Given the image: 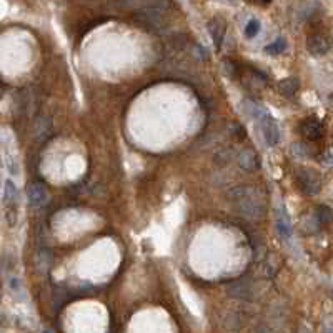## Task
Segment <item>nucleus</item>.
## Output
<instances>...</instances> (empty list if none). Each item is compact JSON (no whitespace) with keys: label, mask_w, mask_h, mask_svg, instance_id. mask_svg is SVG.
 <instances>
[{"label":"nucleus","mask_w":333,"mask_h":333,"mask_svg":"<svg viewBox=\"0 0 333 333\" xmlns=\"http://www.w3.org/2000/svg\"><path fill=\"white\" fill-rule=\"evenodd\" d=\"M225 29H227L225 22H223L222 19H218V17L212 19L210 22H208V30H210L212 39H213V42H215V45H217V47H220V45H222L223 35H225Z\"/></svg>","instance_id":"obj_13"},{"label":"nucleus","mask_w":333,"mask_h":333,"mask_svg":"<svg viewBox=\"0 0 333 333\" xmlns=\"http://www.w3.org/2000/svg\"><path fill=\"white\" fill-rule=\"evenodd\" d=\"M163 7H166L165 2L147 4L145 9L137 10V12L133 14L135 22L148 30H157L160 27H163V17H162V10H160Z\"/></svg>","instance_id":"obj_3"},{"label":"nucleus","mask_w":333,"mask_h":333,"mask_svg":"<svg viewBox=\"0 0 333 333\" xmlns=\"http://www.w3.org/2000/svg\"><path fill=\"white\" fill-rule=\"evenodd\" d=\"M44 333H52V331H50V330H45Z\"/></svg>","instance_id":"obj_22"},{"label":"nucleus","mask_w":333,"mask_h":333,"mask_svg":"<svg viewBox=\"0 0 333 333\" xmlns=\"http://www.w3.org/2000/svg\"><path fill=\"white\" fill-rule=\"evenodd\" d=\"M245 103H247V112L258 122V127L262 130L265 142H267L270 147L277 145L280 142V128L277 122H275V118L270 115L263 107L257 105V103H253V102H245Z\"/></svg>","instance_id":"obj_2"},{"label":"nucleus","mask_w":333,"mask_h":333,"mask_svg":"<svg viewBox=\"0 0 333 333\" xmlns=\"http://www.w3.org/2000/svg\"><path fill=\"white\" fill-rule=\"evenodd\" d=\"M298 87H300V83L295 77H287V79L278 82V90L285 97H293L296 90H298Z\"/></svg>","instance_id":"obj_15"},{"label":"nucleus","mask_w":333,"mask_h":333,"mask_svg":"<svg viewBox=\"0 0 333 333\" xmlns=\"http://www.w3.org/2000/svg\"><path fill=\"white\" fill-rule=\"evenodd\" d=\"M316 218H318V222H330L333 218V210L328 208L326 205H320L316 208Z\"/></svg>","instance_id":"obj_19"},{"label":"nucleus","mask_w":333,"mask_h":333,"mask_svg":"<svg viewBox=\"0 0 333 333\" xmlns=\"http://www.w3.org/2000/svg\"><path fill=\"white\" fill-rule=\"evenodd\" d=\"M32 132H34V138H35V140H39V142H44V140L49 137L50 132H52V122H50V118L47 117V115H39V117L34 120Z\"/></svg>","instance_id":"obj_9"},{"label":"nucleus","mask_w":333,"mask_h":333,"mask_svg":"<svg viewBox=\"0 0 333 333\" xmlns=\"http://www.w3.org/2000/svg\"><path fill=\"white\" fill-rule=\"evenodd\" d=\"M238 163H240L242 169H245L248 172H253V170H258L260 169V160H258V155L255 153V150L252 148H243L240 153H238Z\"/></svg>","instance_id":"obj_11"},{"label":"nucleus","mask_w":333,"mask_h":333,"mask_svg":"<svg viewBox=\"0 0 333 333\" xmlns=\"http://www.w3.org/2000/svg\"><path fill=\"white\" fill-rule=\"evenodd\" d=\"M300 133L310 142H315L323 135V125L316 117H306L300 122Z\"/></svg>","instance_id":"obj_5"},{"label":"nucleus","mask_w":333,"mask_h":333,"mask_svg":"<svg viewBox=\"0 0 333 333\" xmlns=\"http://www.w3.org/2000/svg\"><path fill=\"white\" fill-rule=\"evenodd\" d=\"M320 160H321L323 163H326V165H333V152H326Z\"/></svg>","instance_id":"obj_21"},{"label":"nucleus","mask_w":333,"mask_h":333,"mask_svg":"<svg viewBox=\"0 0 333 333\" xmlns=\"http://www.w3.org/2000/svg\"><path fill=\"white\" fill-rule=\"evenodd\" d=\"M275 227H277L278 235L283 238V240H288L293 233V228H291V220L288 217V213L283 210V208H278L277 213H275Z\"/></svg>","instance_id":"obj_8"},{"label":"nucleus","mask_w":333,"mask_h":333,"mask_svg":"<svg viewBox=\"0 0 333 333\" xmlns=\"http://www.w3.org/2000/svg\"><path fill=\"white\" fill-rule=\"evenodd\" d=\"M9 287H10V295L14 296L15 300L19 301H24L27 298V295H25V290L22 287V283H20V280L17 277H10L9 278Z\"/></svg>","instance_id":"obj_16"},{"label":"nucleus","mask_w":333,"mask_h":333,"mask_svg":"<svg viewBox=\"0 0 333 333\" xmlns=\"http://www.w3.org/2000/svg\"><path fill=\"white\" fill-rule=\"evenodd\" d=\"M27 200H29V204L35 208L45 205L47 202H49V194H47L45 187L42 184H35V182L30 184L27 187Z\"/></svg>","instance_id":"obj_7"},{"label":"nucleus","mask_w":333,"mask_h":333,"mask_svg":"<svg viewBox=\"0 0 333 333\" xmlns=\"http://www.w3.org/2000/svg\"><path fill=\"white\" fill-rule=\"evenodd\" d=\"M52 263H54V255L49 248H39L37 253H35V268L37 272L45 275L49 273V270L52 268Z\"/></svg>","instance_id":"obj_10"},{"label":"nucleus","mask_w":333,"mask_h":333,"mask_svg":"<svg viewBox=\"0 0 333 333\" xmlns=\"http://www.w3.org/2000/svg\"><path fill=\"white\" fill-rule=\"evenodd\" d=\"M295 184L303 195H316L321 190V175L313 169L300 166L295 172Z\"/></svg>","instance_id":"obj_4"},{"label":"nucleus","mask_w":333,"mask_h":333,"mask_svg":"<svg viewBox=\"0 0 333 333\" xmlns=\"http://www.w3.org/2000/svg\"><path fill=\"white\" fill-rule=\"evenodd\" d=\"M228 295L237 296V298H243V300H250L252 298V288L243 282V280H235V282L227 285Z\"/></svg>","instance_id":"obj_12"},{"label":"nucleus","mask_w":333,"mask_h":333,"mask_svg":"<svg viewBox=\"0 0 333 333\" xmlns=\"http://www.w3.org/2000/svg\"><path fill=\"white\" fill-rule=\"evenodd\" d=\"M330 39L325 34L315 32L310 34L308 39H306V49H308L311 55H325L330 50Z\"/></svg>","instance_id":"obj_6"},{"label":"nucleus","mask_w":333,"mask_h":333,"mask_svg":"<svg viewBox=\"0 0 333 333\" xmlns=\"http://www.w3.org/2000/svg\"><path fill=\"white\" fill-rule=\"evenodd\" d=\"M285 49H287V42H285V39H277L273 42V44H270L265 47V52H268V54L272 55H277V54H282V52H285Z\"/></svg>","instance_id":"obj_17"},{"label":"nucleus","mask_w":333,"mask_h":333,"mask_svg":"<svg viewBox=\"0 0 333 333\" xmlns=\"http://www.w3.org/2000/svg\"><path fill=\"white\" fill-rule=\"evenodd\" d=\"M260 29H262V25H260V22H258V20H255V19L248 20V22H247V25H245V35H247L248 39H253V37H257V35H258V32H260Z\"/></svg>","instance_id":"obj_18"},{"label":"nucleus","mask_w":333,"mask_h":333,"mask_svg":"<svg viewBox=\"0 0 333 333\" xmlns=\"http://www.w3.org/2000/svg\"><path fill=\"white\" fill-rule=\"evenodd\" d=\"M215 162L217 163H228L230 162V150H220L215 155Z\"/></svg>","instance_id":"obj_20"},{"label":"nucleus","mask_w":333,"mask_h":333,"mask_svg":"<svg viewBox=\"0 0 333 333\" xmlns=\"http://www.w3.org/2000/svg\"><path fill=\"white\" fill-rule=\"evenodd\" d=\"M4 202L5 205H7L9 208H15V205H17L19 202V190L17 187H15V184L12 180H7L5 182V189H4Z\"/></svg>","instance_id":"obj_14"},{"label":"nucleus","mask_w":333,"mask_h":333,"mask_svg":"<svg viewBox=\"0 0 333 333\" xmlns=\"http://www.w3.org/2000/svg\"><path fill=\"white\" fill-rule=\"evenodd\" d=\"M227 200L233 204L237 213L247 218H260L265 213V200L257 189L250 185H235L227 190Z\"/></svg>","instance_id":"obj_1"}]
</instances>
